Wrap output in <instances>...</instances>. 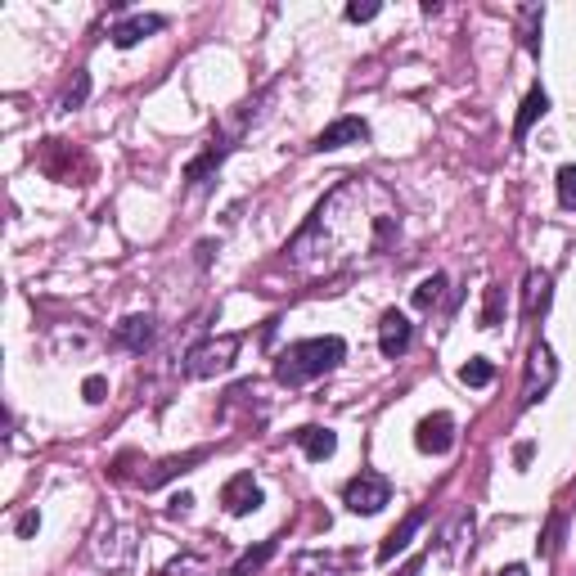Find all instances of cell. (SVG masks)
I'll use <instances>...</instances> for the list:
<instances>
[{
	"mask_svg": "<svg viewBox=\"0 0 576 576\" xmlns=\"http://www.w3.org/2000/svg\"><path fill=\"white\" fill-rule=\"evenodd\" d=\"M558 203H563L567 212H576V167L572 162L558 167Z\"/></svg>",
	"mask_w": 576,
	"mask_h": 576,
	"instance_id": "obj_22",
	"label": "cell"
},
{
	"mask_svg": "<svg viewBox=\"0 0 576 576\" xmlns=\"http://www.w3.org/2000/svg\"><path fill=\"white\" fill-rule=\"evenodd\" d=\"M500 311H504V288L491 284L486 288V306H482V329H495V324H500Z\"/></svg>",
	"mask_w": 576,
	"mask_h": 576,
	"instance_id": "obj_23",
	"label": "cell"
},
{
	"mask_svg": "<svg viewBox=\"0 0 576 576\" xmlns=\"http://www.w3.org/2000/svg\"><path fill=\"white\" fill-rule=\"evenodd\" d=\"M459 378H464L468 387H486L495 378V365H491V360H482V356H473L464 369H459Z\"/></svg>",
	"mask_w": 576,
	"mask_h": 576,
	"instance_id": "obj_20",
	"label": "cell"
},
{
	"mask_svg": "<svg viewBox=\"0 0 576 576\" xmlns=\"http://www.w3.org/2000/svg\"><path fill=\"white\" fill-rule=\"evenodd\" d=\"M468 540H473V518H468V513H459L455 527L446 531V558H464Z\"/></svg>",
	"mask_w": 576,
	"mask_h": 576,
	"instance_id": "obj_19",
	"label": "cell"
},
{
	"mask_svg": "<svg viewBox=\"0 0 576 576\" xmlns=\"http://www.w3.org/2000/svg\"><path fill=\"white\" fill-rule=\"evenodd\" d=\"M387 500H392V482H387L383 473H360V477H351L347 491H342V504H347L351 513H360V518H374Z\"/></svg>",
	"mask_w": 576,
	"mask_h": 576,
	"instance_id": "obj_4",
	"label": "cell"
},
{
	"mask_svg": "<svg viewBox=\"0 0 576 576\" xmlns=\"http://www.w3.org/2000/svg\"><path fill=\"white\" fill-rule=\"evenodd\" d=\"M36 527H41V518H36V513H23V518H18V536H32Z\"/></svg>",
	"mask_w": 576,
	"mask_h": 576,
	"instance_id": "obj_28",
	"label": "cell"
},
{
	"mask_svg": "<svg viewBox=\"0 0 576 576\" xmlns=\"http://www.w3.org/2000/svg\"><path fill=\"white\" fill-rule=\"evenodd\" d=\"M293 441L306 450V459H315V464H320V459H329L333 450H338V437H333L329 428H315V423L297 428V432H293Z\"/></svg>",
	"mask_w": 576,
	"mask_h": 576,
	"instance_id": "obj_13",
	"label": "cell"
},
{
	"mask_svg": "<svg viewBox=\"0 0 576 576\" xmlns=\"http://www.w3.org/2000/svg\"><path fill=\"white\" fill-rule=\"evenodd\" d=\"M410 342H414V324L401 311H383V320H378V351L387 360H396L410 351Z\"/></svg>",
	"mask_w": 576,
	"mask_h": 576,
	"instance_id": "obj_8",
	"label": "cell"
},
{
	"mask_svg": "<svg viewBox=\"0 0 576 576\" xmlns=\"http://www.w3.org/2000/svg\"><path fill=\"white\" fill-rule=\"evenodd\" d=\"M441 288H446V279L428 275L419 288H414V306H419V311H432V306H437V297H441Z\"/></svg>",
	"mask_w": 576,
	"mask_h": 576,
	"instance_id": "obj_21",
	"label": "cell"
},
{
	"mask_svg": "<svg viewBox=\"0 0 576 576\" xmlns=\"http://www.w3.org/2000/svg\"><path fill=\"white\" fill-rule=\"evenodd\" d=\"M500 576H527V567H522V563H509V567H500Z\"/></svg>",
	"mask_w": 576,
	"mask_h": 576,
	"instance_id": "obj_30",
	"label": "cell"
},
{
	"mask_svg": "<svg viewBox=\"0 0 576 576\" xmlns=\"http://www.w3.org/2000/svg\"><path fill=\"white\" fill-rule=\"evenodd\" d=\"M369 140V126L360 122V117H338V122H329L320 135H315L311 149L315 153H333V149H347V144H365Z\"/></svg>",
	"mask_w": 576,
	"mask_h": 576,
	"instance_id": "obj_7",
	"label": "cell"
},
{
	"mask_svg": "<svg viewBox=\"0 0 576 576\" xmlns=\"http://www.w3.org/2000/svg\"><path fill=\"white\" fill-rule=\"evenodd\" d=\"M225 153H230V144H212V149H207L203 158H194V162H189V167H185V180H189V185H203V180L212 176L216 167H221V158H225Z\"/></svg>",
	"mask_w": 576,
	"mask_h": 576,
	"instance_id": "obj_17",
	"label": "cell"
},
{
	"mask_svg": "<svg viewBox=\"0 0 576 576\" xmlns=\"http://www.w3.org/2000/svg\"><path fill=\"white\" fill-rule=\"evenodd\" d=\"M554 378H558V360H554V351L545 347V342H536L531 347V360H527V383H522V405H536L540 396L554 387Z\"/></svg>",
	"mask_w": 576,
	"mask_h": 576,
	"instance_id": "obj_5",
	"label": "cell"
},
{
	"mask_svg": "<svg viewBox=\"0 0 576 576\" xmlns=\"http://www.w3.org/2000/svg\"><path fill=\"white\" fill-rule=\"evenodd\" d=\"M545 113H549V95L540 86H531L527 99H522V108H518V122H513V140H527V131L536 126V117H545Z\"/></svg>",
	"mask_w": 576,
	"mask_h": 576,
	"instance_id": "obj_14",
	"label": "cell"
},
{
	"mask_svg": "<svg viewBox=\"0 0 576 576\" xmlns=\"http://www.w3.org/2000/svg\"><path fill=\"white\" fill-rule=\"evenodd\" d=\"M221 504L234 513V518H243V513H252L261 504V486L252 482V473H234L230 482L221 486Z\"/></svg>",
	"mask_w": 576,
	"mask_h": 576,
	"instance_id": "obj_9",
	"label": "cell"
},
{
	"mask_svg": "<svg viewBox=\"0 0 576 576\" xmlns=\"http://www.w3.org/2000/svg\"><path fill=\"white\" fill-rule=\"evenodd\" d=\"M189 504H194V495H176V500H171V513H189Z\"/></svg>",
	"mask_w": 576,
	"mask_h": 576,
	"instance_id": "obj_29",
	"label": "cell"
},
{
	"mask_svg": "<svg viewBox=\"0 0 576 576\" xmlns=\"http://www.w3.org/2000/svg\"><path fill=\"white\" fill-rule=\"evenodd\" d=\"M86 95H90V77H86V72H77L72 90L63 95V108H81V104H86Z\"/></svg>",
	"mask_w": 576,
	"mask_h": 576,
	"instance_id": "obj_24",
	"label": "cell"
},
{
	"mask_svg": "<svg viewBox=\"0 0 576 576\" xmlns=\"http://www.w3.org/2000/svg\"><path fill=\"white\" fill-rule=\"evenodd\" d=\"M401 576H419V563H410V567H405V572Z\"/></svg>",
	"mask_w": 576,
	"mask_h": 576,
	"instance_id": "obj_31",
	"label": "cell"
},
{
	"mask_svg": "<svg viewBox=\"0 0 576 576\" xmlns=\"http://www.w3.org/2000/svg\"><path fill=\"white\" fill-rule=\"evenodd\" d=\"M423 518H428V513H423V509L405 513V522H401V527H396L392 536H387L383 545H378V563H392V558L401 554V549H410V540H414V531L423 527Z\"/></svg>",
	"mask_w": 576,
	"mask_h": 576,
	"instance_id": "obj_12",
	"label": "cell"
},
{
	"mask_svg": "<svg viewBox=\"0 0 576 576\" xmlns=\"http://www.w3.org/2000/svg\"><path fill=\"white\" fill-rule=\"evenodd\" d=\"M549 288H554V279L545 275V270H531L527 275V293H522V311L527 315H540L549 306Z\"/></svg>",
	"mask_w": 576,
	"mask_h": 576,
	"instance_id": "obj_16",
	"label": "cell"
},
{
	"mask_svg": "<svg viewBox=\"0 0 576 576\" xmlns=\"http://www.w3.org/2000/svg\"><path fill=\"white\" fill-rule=\"evenodd\" d=\"M104 392H108V383H104V378H99V374H90L86 383H81V396H86L90 405H99V401H104Z\"/></svg>",
	"mask_w": 576,
	"mask_h": 576,
	"instance_id": "obj_26",
	"label": "cell"
},
{
	"mask_svg": "<svg viewBox=\"0 0 576 576\" xmlns=\"http://www.w3.org/2000/svg\"><path fill=\"white\" fill-rule=\"evenodd\" d=\"M414 446L423 450V455H446L450 446H455V419L450 414H428V419H419V428H414Z\"/></svg>",
	"mask_w": 576,
	"mask_h": 576,
	"instance_id": "obj_6",
	"label": "cell"
},
{
	"mask_svg": "<svg viewBox=\"0 0 576 576\" xmlns=\"http://www.w3.org/2000/svg\"><path fill=\"white\" fill-rule=\"evenodd\" d=\"M522 18H527V27H522V45L536 54V50H540V41H536V32H540V9H527Z\"/></svg>",
	"mask_w": 576,
	"mask_h": 576,
	"instance_id": "obj_25",
	"label": "cell"
},
{
	"mask_svg": "<svg viewBox=\"0 0 576 576\" xmlns=\"http://www.w3.org/2000/svg\"><path fill=\"white\" fill-rule=\"evenodd\" d=\"M162 23L167 18L162 14H131V18H122V23H113V45L117 50H131V45H140L144 36H153V32H162Z\"/></svg>",
	"mask_w": 576,
	"mask_h": 576,
	"instance_id": "obj_10",
	"label": "cell"
},
{
	"mask_svg": "<svg viewBox=\"0 0 576 576\" xmlns=\"http://www.w3.org/2000/svg\"><path fill=\"white\" fill-rule=\"evenodd\" d=\"M270 558H275V540H261L257 549H248V554H243L239 563L230 567V576H252V572H261V567H266Z\"/></svg>",
	"mask_w": 576,
	"mask_h": 576,
	"instance_id": "obj_18",
	"label": "cell"
},
{
	"mask_svg": "<svg viewBox=\"0 0 576 576\" xmlns=\"http://www.w3.org/2000/svg\"><path fill=\"white\" fill-rule=\"evenodd\" d=\"M153 315H126L122 324L113 329V342L117 347H126V351H149L153 347Z\"/></svg>",
	"mask_w": 576,
	"mask_h": 576,
	"instance_id": "obj_11",
	"label": "cell"
},
{
	"mask_svg": "<svg viewBox=\"0 0 576 576\" xmlns=\"http://www.w3.org/2000/svg\"><path fill=\"white\" fill-rule=\"evenodd\" d=\"M342 360H347V342H342L338 333H329V338H302V342H293V347L279 356L275 378L284 387H302V383H311V378L338 369Z\"/></svg>",
	"mask_w": 576,
	"mask_h": 576,
	"instance_id": "obj_2",
	"label": "cell"
},
{
	"mask_svg": "<svg viewBox=\"0 0 576 576\" xmlns=\"http://www.w3.org/2000/svg\"><path fill=\"white\" fill-rule=\"evenodd\" d=\"M207 450H189V455H171V459H162L158 468H153V473H144L140 482H144V491H153V486H162L167 482V477H176V473H185L189 464H198V459H203Z\"/></svg>",
	"mask_w": 576,
	"mask_h": 576,
	"instance_id": "obj_15",
	"label": "cell"
},
{
	"mask_svg": "<svg viewBox=\"0 0 576 576\" xmlns=\"http://www.w3.org/2000/svg\"><path fill=\"white\" fill-rule=\"evenodd\" d=\"M396 230H401V203L392 198V189L378 185L374 176H347L333 194H324V203L284 252L297 275L315 279L378 257L396 239Z\"/></svg>",
	"mask_w": 576,
	"mask_h": 576,
	"instance_id": "obj_1",
	"label": "cell"
},
{
	"mask_svg": "<svg viewBox=\"0 0 576 576\" xmlns=\"http://www.w3.org/2000/svg\"><path fill=\"white\" fill-rule=\"evenodd\" d=\"M234 351H239V338H234V333H221V338L198 342V347L185 351V374H189V378H212V374H221V369H230Z\"/></svg>",
	"mask_w": 576,
	"mask_h": 576,
	"instance_id": "obj_3",
	"label": "cell"
},
{
	"mask_svg": "<svg viewBox=\"0 0 576 576\" xmlns=\"http://www.w3.org/2000/svg\"><path fill=\"white\" fill-rule=\"evenodd\" d=\"M374 14H378L374 0H365V5H360V0H356V5H347V23H369Z\"/></svg>",
	"mask_w": 576,
	"mask_h": 576,
	"instance_id": "obj_27",
	"label": "cell"
}]
</instances>
